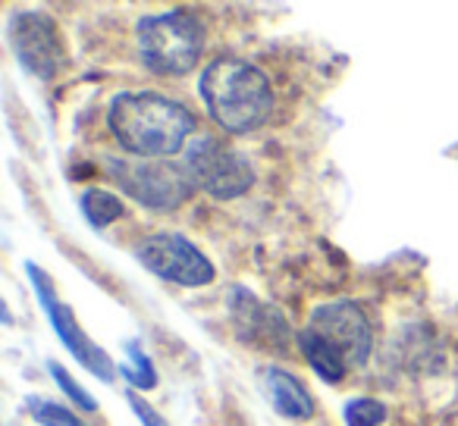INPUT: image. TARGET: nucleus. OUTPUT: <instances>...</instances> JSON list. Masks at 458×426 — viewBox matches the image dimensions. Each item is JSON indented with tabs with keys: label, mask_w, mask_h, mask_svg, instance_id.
I'll list each match as a JSON object with an SVG mask.
<instances>
[{
	"label": "nucleus",
	"mask_w": 458,
	"mask_h": 426,
	"mask_svg": "<svg viewBox=\"0 0 458 426\" xmlns=\"http://www.w3.org/2000/svg\"><path fill=\"white\" fill-rule=\"evenodd\" d=\"M204 29L191 13L148 16L139 22V54L141 63L160 76H185L201 60Z\"/></svg>",
	"instance_id": "20e7f679"
},
{
	"label": "nucleus",
	"mask_w": 458,
	"mask_h": 426,
	"mask_svg": "<svg viewBox=\"0 0 458 426\" xmlns=\"http://www.w3.org/2000/svg\"><path fill=\"white\" fill-rule=\"evenodd\" d=\"M129 401H132V411L139 413V420L145 426H166L164 420H160V413L157 411H151V407L145 405V401L139 398V395H129Z\"/></svg>",
	"instance_id": "f3484780"
},
{
	"label": "nucleus",
	"mask_w": 458,
	"mask_h": 426,
	"mask_svg": "<svg viewBox=\"0 0 458 426\" xmlns=\"http://www.w3.org/2000/svg\"><path fill=\"white\" fill-rule=\"evenodd\" d=\"M29 411H32V417L38 420L41 426H82L76 413H70L66 407L54 405V401H45V398L29 401Z\"/></svg>",
	"instance_id": "4468645a"
},
{
	"label": "nucleus",
	"mask_w": 458,
	"mask_h": 426,
	"mask_svg": "<svg viewBox=\"0 0 458 426\" xmlns=\"http://www.w3.org/2000/svg\"><path fill=\"white\" fill-rule=\"evenodd\" d=\"M386 420V407L377 398H355L345 405V423L349 426H380Z\"/></svg>",
	"instance_id": "ddd939ff"
},
{
	"label": "nucleus",
	"mask_w": 458,
	"mask_h": 426,
	"mask_svg": "<svg viewBox=\"0 0 458 426\" xmlns=\"http://www.w3.org/2000/svg\"><path fill=\"white\" fill-rule=\"evenodd\" d=\"M82 213L95 226H110L114 220L123 217V201L116 195H110V191L91 188L82 195Z\"/></svg>",
	"instance_id": "f8f14e48"
},
{
	"label": "nucleus",
	"mask_w": 458,
	"mask_h": 426,
	"mask_svg": "<svg viewBox=\"0 0 458 426\" xmlns=\"http://www.w3.org/2000/svg\"><path fill=\"white\" fill-rule=\"evenodd\" d=\"M264 388H267L276 413H283V417L305 420V417H311V413H314L311 392L305 388V382L295 380V376L286 373V370H276V367L267 370V373H264Z\"/></svg>",
	"instance_id": "9b49d317"
},
{
	"label": "nucleus",
	"mask_w": 458,
	"mask_h": 426,
	"mask_svg": "<svg viewBox=\"0 0 458 426\" xmlns=\"http://www.w3.org/2000/svg\"><path fill=\"white\" fill-rule=\"evenodd\" d=\"M110 176L116 179L123 191L141 207L151 210H173L185 204L195 191L189 170L170 163L166 157H126L107 160Z\"/></svg>",
	"instance_id": "39448f33"
},
{
	"label": "nucleus",
	"mask_w": 458,
	"mask_h": 426,
	"mask_svg": "<svg viewBox=\"0 0 458 426\" xmlns=\"http://www.w3.org/2000/svg\"><path fill=\"white\" fill-rule=\"evenodd\" d=\"M51 373H54V380L60 382V388H64L66 395H70L72 401H76L79 407H82V411H98V405H95V398H91L89 392H85L82 386H79L76 380H72L70 373H66L64 367H60V363H51Z\"/></svg>",
	"instance_id": "dca6fc26"
},
{
	"label": "nucleus",
	"mask_w": 458,
	"mask_h": 426,
	"mask_svg": "<svg viewBox=\"0 0 458 426\" xmlns=\"http://www.w3.org/2000/svg\"><path fill=\"white\" fill-rule=\"evenodd\" d=\"M299 345L308 363L318 370V376H324L327 382H339L349 376V370L368 361L374 330L358 305L330 301L311 313V320L299 336Z\"/></svg>",
	"instance_id": "f03ea898"
},
{
	"label": "nucleus",
	"mask_w": 458,
	"mask_h": 426,
	"mask_svg": "<svg viewBox=\"0 0 458 426\" xmlns=\"http://www.w3.org/2000/svg\"><path fill=\"white\" fill-rule=\"evenodd\" d=\"M29 273H32V282H35V288H38V298H41V305H45L47 317H51V326L57 330V336L64 338L66 348L72 351V357H76L85 370H91L95 376H101L104 382L114 380V361H110V357L104 355V351L98 348L89 336H85L82 326L76 323V317H72L70 307L60 305L57 295H54V286L47 282V276L41 273L38 267H29Z\"/></svg>",
	"instance_id": "6e6552de"
},
{
	"label": "nucleus",
	"mask_w": 458,
	"mask_h": 426,
	"mask_svg": "<svg viewBox=\"0 0 458 426\" xmlns=\"http://www.w3.org/2000/svg\"><path fill=\"white\" fill-rule=\"evenodd\" d=\"M129 357H132V363H126L123 367V373H126V380H132L139 388H151L154 382H157V376H154V367H151V361H148L145 355H141V348L139 345H129Z\"/></svg>",
	"instance_id": "2eb2a0df"
},
{
	"label": "nucleus",
	"mask_w": 458,
	"mask_h": 426,
	"mask_svg": "<svg viewBox=\"0 0 458 426\" xmlns=\"http://www.w3.org/2000/svg\"><path fill=\"white\" fill-rule=\"evenodd\" d=\"M10 38L20 54L22 66L38 79L57 76L64 63V45H60L57 26L45 13H20L10 22Z\"/></svg>",
	"instance_id": "1a4fd4ad"
},
{
	"label": "nucleus",
	"mask_w": 458,
	"mask_h": 426,
	"mask_svg": "<svg viewBox=\"0 0 458 426\" xmlns=\"http://www.w3.org/2000/svg\"><path fill=\"white\" fill-rule=\"evenodd\" d=\"M198 91L210 120L233 135L261 129L274 113V88L258 66L239 57H216L201 72Z\"/></svg>",
	"instance_id": "f257e3e1"
},
{
	"label": "nucleus",
	"mask_w": 458,
	"mask_h": 426,
	"mask_svg": "<svg viewBox=\"0 0 458 426\" xmlns=\"http://www.w3.org/2000/svg\"><path fill=\"white\" fill-rule=\"evenodd\" d=\"M233 317H236L239 330H251L249 338L251 342H283L286 336V323L280 320V313H274L270 307H264L258 298L245 292H236V301H233ZM270 345H261V348H270Z\"/></svg>",
	"instance_id": "9d476101"
},
{
	"label": "nucleus",
	"mask_w": 458,
	"mask_h": 426,
	"mask_svg": "<svg viewBox=\"0 0 458 426\" xmlns=\"http://www.w3.org/2000/svg\"><path fill=\"white\" fill-rule=\"evenodd\" d=\"M110 129L135 157H170L191 135L195 116L164 95L135 91L110 104Z\"/></svg>",
	"instance_id": "7ed1b4c3"
},
{
	"label": "nucleus",
	"mask_w": 458,
	"mask_h": 426,
	"mask_svg": "<svg viewBox=\"0 0 458 426\" xmlns=\"http://www.w3.org/2000/svg\"><path fill=\"white\" fill-rule=\"evenodd\" d=\"M139 261L151 270L154 276L166 282H176V286H208L214 282L216 270L189 238L173 236V232H160L151 236L139 245Z\"/></svg>",
	"instance_id": "0eeeda50"
},
{
	"label": "nucleus",
	"mask_w": 458,
	"mask_h": 426,
	"mask_svg": "<svg viewBox=\"0 0 458 426\" xmlns=\"http://www.w3.org/2000/svg\"><path fill=\"white\" fill-rule=\"evenodd\" d=\"M182 166L189 170L195 188L223 197V201L245 195L251 188V182H255L249 160L236 147H229L226 141L214 138V135H201V138L191 141Z\"/></svg>",
	"instance_id": "423d86ee"
}]
</instances>
